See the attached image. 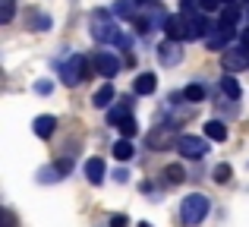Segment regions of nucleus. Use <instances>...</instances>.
<instances>
[{
  "mask_svg": "<svg viewBox=\"0 0 249 227\" xmlns=\"http://www.w3.org/2000/svg\"><path fill=\"white\" fill-rule=\"evenodd\" d=\"M212 211V199L202 196V192H189L186 199L180 202V218L183 224H202Z\"/></svg>",
  "mask_w": 249,
  "mask_h": 227,
  "instance_id": "1",
  "label": "nucleus"
},
{
  "mask_svg": "<svg viewBox=\"0 0 249 227\" xmlns=\"http://www.w3.org/2000/svg\"><path fill=\"white\" fill-rule=\"evenodd\" d=\"M85 70H89V60H85L82 54H70L67 60L60 63V76H63V86H79L85 82Z\"/></svg>",
  "mask_w": 249,
  "mask_h": 227,
  "instance_id": "2",
  "label": "nucleus"
},
{
  "mask_svg": "<svg viewBox=\"0 0 249 227\" xmlns=\"http://www.w3.org/2000/svg\"><path fill=\"white\" fill-rule=\"evenodd\" d=\"M91 38H95V41H117V38H120V29H117L114 22H110V16L104 10H95L91 13Z\"/></svg>",
  "mask_w": 249,
  "mask_h": 227,
  "instance_id": "3",
  "label": "nucleus"
},
{
  "mask_svg": "<svg viewBox=\"0 0 249 227\" xmlns=\"http://www.w3.org/2000/svg\"><path fill=\"white\" fill-rule=\"evenodd\" d=\"M221 67H224V73H237V70H246V67H249V48H246V44L227 48L224 54H221Z\"/></svg>",
  "mask_w": 249,
  "mask_h": 227,
  "instance_id": "4",
  "label": "nucleus"
},
{
  "mask_svg": "<svg viewBox=\"0 0 249 227\" xmlns=\"http://www.w3.org/2000/svg\"><path fill=\"white\" fill-rule=\"evenodd\" d=\"M177 152L183 155V158H205L208 155V139H202V136H180L177 139Z\"/></svg>",
  "mask_w": 249,
  "mask_h": 227,
  "instance_id": "5",
  "label": "nucleus"
},
{
  "mask_svg": "<svg viewBox=\"0 0 249 227\" xmlns=\"http://www.w3.org/2000/svg\"><path fill=\"white\" fill-rule=\"evenodd\" d=\"M231 38H237V25H231V22H214V29H212V35L205 38V44L212 51H224Z\"/></svg>",
  "mask_w": 249,
  "mask_h": 227,
  "instance_id": "6",
  "label": "nucleus"
},
{
  "mask_svg": "<svg viewBox=\"0 0 249 227\" xmlns=\"http://www.w3.org/2000/svg\"><path fill=\"white\" fill-rule=\"evenodd\" d=\"M91 67H95V73L104 76V79H110V76L120 73V60H117L110 51H98V54L91 57Z\"/></svg>",
  "mask_w": 249,
  "mask_h": 227,
  "instance_id": "7",
  "label": "nucleus"
},
{
  "mask_svg": "<svg viewBox=\"0 0 249 227\" xmlns=\"http://www.w3.org/2000/svg\"><path fill=\"white\" fill-rule=\"evenodd\" d=\"M164 32H167V41H189L186 16H164Z\"/></svg>",
  "mask_w": 249,
  "mask_h": 227,
  "instance_id": "8",
  "label": "nucleus"
},
{
  "mask_svg": "<svg viewBox=\"0 0 249 227\" xmlns=\"http://www.w3.org/2000/svg\"><path fill=\"white\" fill-rule=\"evenodd\" d=\"M32 129H35V136H38V139H51V136H54V129H57V117H51V114L35 117Z\"/></svg>",
  "mask_w": 249,
  "mask_h": 227,
  "instance_id": "9",
  "label": "nucleus"
},
{
  "mask_svg": "<svg viewBox=\"0 0 249 227\" xmlns=\"http://www.w3.org/2000/svg\"><path fill=\"white\" fill-rule=\"evenodd\" d=\"M158 60L164 63V67H177L180 63V41H164L158 48Z\"/></svg>",
  "mask_w": 249,
  "mask_h": 227,
  "instance_id": "10",
  "label": "nucleus"
},
{
  "mask_svg": "<svg viewBox=\"0 0 249 227\" xmlns=\"http://www.w3.org/2000/svg\"><path fill=\"white\" fill-rule=\"evenodd\" d=\"M104 174H107V167H104L101 158H89V161H85V177H89V183L98 186L104 180Z\"/></svg>",
  "mask_w": 249,
  "mask_h": 227,
  "instance_id": "11",
  "label": "nucleus"
},
{
  "mask_svg": "<svg viewBox=\"0 0 249 227\" xmlns=\"http://www.w3.org/2000/svg\"><path fill=\"white\" fill-rule=\"evenodd\" d=\"M155 88H158V79H155L152 73H139V76L133 79V92H136V95H152Z\"/></svg>",
  "mask_w": 249,
  "mask_h": 227,
  "instance_id": "12",
  "label": "nucleus"
},
{
  "mask_svg": "<svg viewBox=\"0 0 249 227\" xmlns=\"http://www.w3.org/2000/svg\"><path fill=\"white\" fill-rule=\"evenodd\" d=\"M117 98V92H114V86H110V82H104L101 88H98L95 95H91V105L98 107V111H101V107H110V101Z\"/></svg>",
  "mask_w": 249,
  "mask_h": 227,
  "instance_id": "13",
  "label": "nucleus"
},
{
  "mask_svg": "<svg viewBox=\"0 0 249 227\" xmlns=\"http://www.w3.org/2000/svg\"><path fill=\"white\" fill-rule=\"evenodd\" d=\"M205 139H212V142H224V139H227V123H221V120H208V123H205Z\"/></svg>",
  "mask_w": 249,
  "mask_h": 227,
  "instance_id": "14",
  "label": "nucleus"
},
{
  "mask_svg": "<svg viewBox=\"0 0 249 227\" xmlns=\"http://www.w3.org/2000/svg\"><path fill=\"white\" fill-rule=\"evenodd\" d=\"M183 101H205V86L202 82H189L186 88H183Z\"/></svg>",
  "mask_w": 249,
  "mask_h": 227,
  "instance_id": "15",
  "label": "nucleus"
},
{
  "mask_svg": "<svg viewBox=\"0 0 249 227\" xmlns=\"http://www.w3.org/2000/svg\"><path fill=\"white\" fill-rule=\"evenodd\" d=\"M133 142H129V139H120V142H117V145H114V158L117 161H129V158H133Z\"/></svg>",
  "mask_w": 249,
  "mask_h": 227,
  "instance_id": "16",
  "label": "nucleus"
},
{
  "mask_svg": "<svg viewBox=\"0 0 249 227\" xmlns=\"http://www.w3.org/2000/svg\"><path fill=\"white\" fill-rule=\"evenodd\" d=\"M114 13H117V16H123V19H133L136 16V0H117Z\"/></svg>",
  "mask_w": 249,
  "mask_h": 227,
  "instance_id": "17",
  "label": "nucleus"
},
{
  "mask_svg": "<svg viewBox=\"0 0 249 227\" xmlns=\"http://www.w3.org/2000/svg\"><path fill=\"white\" fill-rule=\"evenodd\" d=\"M221 92H224L227 98H240V82L233 79V76H224V79H221Z\"/></svg>",
  "mask_w": 249,
  "mask_h": 227,
  "instance_id": "18",
  "label": "nucleus"
},
{
  "mask_svg": "<svg viewBox=\"0 0 249 227\" xmlns=\"http://www.w3.org/2000/svg\"><path fill=\"white\" fill-rule=\"evenodd\" d=\"M164 177H167V183H183V180H186V171H183L180 164H167Z\"/></svg>",
  "mask_w": 249,
  "mask_h": 227,
  "instance_id": "19",
  "label": "nucleus"
},
{
  "mask_svg": "<svg viewBox=\"0 0 249 227\" xmlns=\"http://www.w3.org/2000/svg\"><path fill=\"white\" fill-rule=\"evenodd\" d=\"M13 16H16V0H0V22H13Z\"/></svg>",
  "mask_w": 249,
  "mask_h": 227,
  "instance_id": "20",
  "label": "nucleus"
},
{
  "mask_svg": "<svg viewBox=\"0 0 249 227\" xmlns=\"http://www.w3.org/2000/svg\"><path fill=\"white\" fill-rule=\"evenodd\" d=\"M231 177H233V167L231 164H218V167H214V174H212L214 183H231Z\"/></svg>",
  "mask_w": 249,
  "mask_h": 227,
  "instance_id": "21",
  "label": "nucleus"
},
{
  "mask_svg": "<svg viewBox=\"0 0 249 227\" xmlns=\"http://www.w3.org/2000/svg\"><path fill=\"white\" fill-rule=\"evenodd\" d=\"M237 19H240V10H237V3H224V6H221V22H231V25H237Z\"/></svg>",
  "mask_w": 249,
  "mask_h": 227,
  "instance_id": "22",
  "label": "nucleus"
},
{
  "mask_svg": "<svg viewBox=\"0 0 249 227\" xmlns=\"http://www.w3.org/2000/svg\"><path fill=\"white\" fill-rule=\"evenodd\" d=\"M117 129L123 133V139H133V136L139 133V123H136L133 117H126V120H120V126H117Z\"/></svg>",
  "mask_w": 249,
  "mask_h": 227,
  "instance_id": "23",
  "label": "nucleus"
},
{
  "mask_svg": "<svg viewBox=\"0 0 249 227\" xmlns=\"http://www.w3.org/2000/svg\"><path fill=\"white\" fill-rule=\"evenodd\" d=\"M32 29H35V32L51 29V16H44V13H32Z\"/></svg>",
  "mask_w": 249,
  "mask_h": 227,
  "instance_id": "24",
  "label": "nucleus"
},
{
  "mask_svg": "<svg viewBox=\"0 0 249 227\" xmlns=\"http://www.w3.org/2000/svg\"><path fill=\"white\" fill-rule=\"evenodd\" d=\"M224 6V0H199V10L202 13H218Z\"/></svg>",
  "mask_w": 249,
  "mask_h": 227,
  "instance_id": "25",
  "label": "nucleus"
},
{
  "mask_svg": "<svg viewBox=\"0 0 249 227\" xmlns=\"http://www.w3.org/2000/svg\"><path fill=\"white\" fill-rule=\"evenodd\" d=\"M110 227H129L126 215H114V218H110Z\"/></svg>",
  "mask_w": 249,
  "mask_h": 227,
  "instance_id": "26",
  "label": "nucleus"
},
{
  "mask_svg": "<svg viewBox=\"0 0 249 227\" xmlns=\"http://www.w3.org/2000/svg\"><path fill=\"white\" fill-rule=\"evenodd\" d=\"M57 171H60V174H70V171H73V161H67V158L57 161Z\"/></svg>",
  "mask_w": 249,
  "mask_h": 227,
  "instance_id": "27",
  "label": "nucleus"
},
{
  "mask_svg": "<svg viewBox=\"0 0 249 227\" xmlns=\"http://www.w3.org/2000/svg\"><path fill=\"white\" fill-rule=\"evenodd\" d=\"M51 88H54V86H51V82H44V79H41V82H38V86H35V92H38V95H48Z\"/></svg>",
  "mask_w": 249,
  "mask_h": 227,
  "instance_id": "28",
  "label": "nucleus"
},
{
  "mask_svg": "<svg viewBox=\"0 0 249 227\" xmlns=\"http://www.w3.org/2000/svg\"><path fill=\"white\" fill-rule=\"evenodd\" d=\"M240 44H246V48H249V29L243 32V35H240Z\"/></svg>",
  "mask_w": 249,
  "mask_h": 227,
  "instance_id": "29",
  "label": "nucleus"
},
{
  "mask_svg": "<svg viewBox=\"0 0 249 227\" xmlns=\"http://www.w3.org/2000/svg\"><path fill=\"white\" fill-rule=\"evenodd\" d=\"M139 227H152V224H148V221H142V224H139Z\"/></svg>",
  "mask_w": 249,
  "mask_h": 227,
  "instance_id": "30",
  "label": "nucleus"
},
{
  "mask_svg": "<svg viewBox=\"0 0 249 227\" xmlns=\"http://www.w3.org/2000/svg\"><path fill=\"white\" fill-rule=\"evenodd\" d=\"M240 3H249V0H240Z\"/></svg>",
  "mask_w": 249,
  "mask_h": 227,
  "instance_id": "31",
  "label": "nucleus"
},
{
  "mask_svg": "<svg viewBox=\"0 0 249 227\" xmlns=\"http://www.w3.org/2000/svg\"><path fill=\"white\" fill-rule=\"evenodd\" d=\"M246 16H249V13H246Z\"/></svg>",
  "mask_w": 249,
  "mask_h": 227,
  "instance_id": "32",
  "label": "nucleus"
}]
</instances>
